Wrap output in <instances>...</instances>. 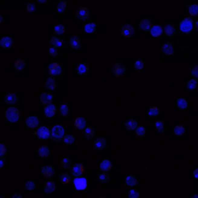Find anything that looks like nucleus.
<instances>
[{
    "label": "nucleus",
    "instance_id": "f257e3e1",
    "mask_svg": "<svg viewBox=\"0 0 198 198\" xmlns=\"http://www.w3.org/2000/svg\"><path fill=\"white\" fill-rule=\"evenodd\" d=\"M64 128L62 126H54L51 131V139L55 142H60L64 138Z\"/></svg>",
    "mask_w": 198,
    "mask_h": 198
},
{
    "label": "nucleus",
    "instance_id": "f03ea898",
    "mask_svg": "<svg viewBox=\"0 0 198 198\" xmlns=\"http://www.w3.org/2000/svg\"><path fill=\"white\" fill-rule=\"evenodd\" d=\"M7 119L11 123H15L18 121L20 115L18 109L15 107L8 108L5 113Z\"/></svg>",
    "mask_w": 198,
    "mask_h": 198
},
{
    "label": "nucleus",
    "instance_id": "7ed1b4c3",
    "mask_svg": "<svg viewBox=\"0 0 198 198\" xmlns=\"http://www.w3.org/2000/svg\"><path fill=\"white\" fill-rule=\"evenodd\" d=\"M51 131L48 127L45 126H41L36 131V135L38 139L41 140H46L49 139L51 137Z\"/></svg>",
    "mask_w": 198,
    "mask_h": 198
},
{
    "label": "nucleus",
    "instance_id": "20e7f679",
    "mask_svg": "<svg viewBox=\"0 0 198 198\" xmlns=\"http://www.w3.org/2000/svg\"><path fill=\"white\" fill-rule=\"evenodd\" d=\"M76 18L81 21H86L89 18V11L87 7H81L76 11Z\"/></svg>",
    "mask_w": 198,
    "mask_h": 198
},
{
    "label": "nucleus",
    "instance_id": "39448f33",
    "mask_svg": "<svg viewBox=\"0 0 198 198\" xmlns=\"http://www.w3.org/2000/svg\"><path fill=\"white\" fill-rule=\"evenodd\" d=\"M193 21L190 17L184 19L180 24L181 31L184 33H189L193 27Z\"/></svg>",
    "mask_w": 198,
    "mask_h": 198
},
{
    "label": "nucleus",
    "instance_id": "423d86ee",
    "mask_svg": "<svg viewBox=\"0 0 198 198\" xmlns=\"http://www.w3.org/2000/svg\"><path fill=\"white\" fill-rule=\"evenodd\" d=\"M48 72L51 76H59L62 73V68L59 63L54 62L48 66Z\"/></svg>",
    "mask_w": 198,
    "mask_h": 198
},
{
    "label": "nucleus",
    "instance_id": "0eeeda50",
    "mask_svg": "<svg viewBox=\"0 0 198 198\" xmlns=\"http://www.w3.org/2000/svg\"><path fill=\"white\" fill-rule=\"evenodd\" d=\"M121 33L125 38H129L133 35L134 28L132 25L130 24H124L121 27Z\"/></svg>",
    "mask_w": 198,
    "mask_h": 198
},
{
    "label": "nucleus",
    "instance_id": "6e6552de",
    "mask_svg": "<svg viewBox=\"0 0 198 198\" xmlns=\"http://www.w3.org/2000/svg\"><path fill=\"white\" fill-rule=\"evenodd\" d=\"M40 121L38 117L35 116H30L26 120V126L29 129H36L39 125Z\"/></svg>",
    "mask_w": 198,
    "mask_h": 198
},
{
    "label": "nucleus",
    "instance_id": "1a4fd4ad",
    "mask_svg": "<svg viewBox=\"0 0 198 198\" xmlns=\"http://www.w3.org/2000/svg\"><path fill=\"white\" fill-rule=\"evenodd\" d=\"M56 113V107L53 103L47 105L44 108V115L47 118H51L54 117Z\"/></svg>",
    "mask_w": 198,
    "mask_h": 198
},
{
    "label": "nucleus",
    "instance_id": "9d476101",
    "mask_svg": "<svg viewBox=\"0 0 198 198\" xmlns=\"http://www.w3.org/2000/svg\"><path fill=\"white\" fill-rule=\"evenodd\" d=\"M40 100L41 103L44 106L49 105L52 103L54 99V96L49 93L44 92L40 95Z\"/></svg>",
    "mask_w": 198,
    "mask_h": 198
},
{
    "label": "nucleus",
    "instance_id": "9b49d317",
    "mask_svg": "<svg viewBox=\"0 0 198 198\" xmlns=\"http://www.w3.org/2000/svg\"><path fill=\"white\" fill-rule=\"evenodd\" d=\"M18 100V96L15 94L9 93L5 95L4 97V102L8 106H12L16 104Z\"/></svg>",
    "mask_w": 198,
    "mask_h": 198
},
{
    "label": "nucleus",
    "instance_id": "f8f14e48",
    "mask_svg": "<svg viewBox=\"0 0 198 198\" xmlns=\"http://www.w3.org/2000/svg\"><path fill=\"white\" fill-rule=\"evenodd\" d=\"M73 183L77 190H83L87 186V180L85 178H76L74 179Z\"/></svg>",
    "mask_w": 198,
    "mask_h": 198
},
{
    "label": "nucleus",
    "instance_id": "ddd939ff",
    "mask_svg": "<svg viewBox=\"0 0 198 198\" xmlns=\"http://www.w3.org/2000/svg\"><path fill=\"white\" fill-rule=\"evenodd\" d=\"M125 72V67L124 65L116 63L113 67V73L115 76L120 77L124 75Z\"/></svg>",
    "mask_w": 198,
    "mask_h": 198
},
{
    "label": "nucleus",
    "instance_id": "4468645a",
    "mask_svg": "<svg viewBox=\"0 0 198 198\" xmlns=\"http://www.w3.org/2000/svg\"><path fill=\"white\" fill-rule=\"evenodd\" d=\"M87 125V122L85 118L79 117L75 120L74 126L77 130H82L84 129Z\"/></svg>",
    "mask_w": 198,
    "mask_h": 198
},
{
    "label": "nucleus",
    "instance_id": "2eb2a0df",
    "mask_svg": "<svg viewBox=\"0 0 198 198\" xmlns=\"http://www.w3.org/2000/svg\"><path fill=\"white\" fill-rule=\"evenodd\" d=\"M89 67L85 62L80 63L77 65L76 70L77 74L81 75L86 74L89 71Z\"/></svg>",
    "mask_w": 198,
    "mask_h": 198
},
{
    "label": "nucleus",
    "instance_id": "dca6fc26",
    "mask_svg": "<svg viewBox=\"0 0 198 198\" xmlns=\"http://www.w3.org/2000/svg\"><path fill=\"white\" fill-rule=\"evenodd\" d=\"M41 173L44 177H50L53 176L55 174V171L52 166L47 165L42 167L41 169Z\"/></svg>",
    "mask_w": 198,
    "mask_h": 198
},
{
    "label": "nucleus",
    "instance_id": "f3484780",
    "mask_svg": "<svg viewBox=\"0 0 198 198\" xmlns=\"http://www.w3.org/2000/svg\"><path fill=\"white\" fill-rule=\"evenodd\" d=\"M69 45L72 49L77 50L81 47V41L80 39L75 36L70 38L69 40Z\"/></svg>",
    "mask_w": 198,
    "mask_h": 198
},
{
    "label": "nucleus",
    "instance_id": "a211bd4d",
    "mask_svg": "<svg viewBox=\"0 0 198 198\" xmlns=\"http://www.w3.org/2000/svg\"><path fill=\"white\" fill-rule=\"evenodd\" d=\"M13 44L12 39L9 37H4L1 38L0 45L1 47L4 48H9Z\"/></svg>",
    "mask_w": 198,
    "mask_h": 198
},
{
    "label": "nucleus",
    "instance_id": "6ab92c4d",
    "mask_svg": "<svg viewBox=\"0 0 198 198\" xmlns=\"http://www.w3.org/2000/svg\"><path fill=\"white\" fill-rule=\"evenodd\" d=\"M38 154L40 157L43 158H47L50 155V151L48 147L41 146L38 150Z\"/></svg>",
    "mask_w": 198,
    "mask_h": 198
},
{
    "label": "nucleus",
    "instance_id": "aec40b11",
    "mask_svg": "<svg viewBox=\"0 0 198 198\" xmlns=\"http://www.w3.org/2000/svg\"><path fill=\"white\" fill-rule=\"evenodd\" d=\"M56 88V84L54 79L49 77L47 79L45 83V89L49 91L54 90Z\"/></svg>",
    "mask_w": 198,
    "mask_h": 198
},
{
    "label": "nucleus",
    "instance_id": "412c9836",
    "mask_svg": "<svg viewBox=\"0 0 198 198\" xmlns=\"http://www.w3.org/2000/svg\"><path fill=\"white\" fill-rule=\"evenodd\" d=\"M139 26L141 30L144 31H147L151 27V22L149 19L144 18L139 22Z\"/></svg>",
    "mask_w": 198,
    "mask_h": 198
},
{
    "label": "nucleus",
    "instance_id": "4be33fe9",
    "mask_svg": "<svg viewBox=\"0 0 198 198\" xmlns=\"http://www.w3.org/2000/svg\"><path fill=\"white\" fill-rule=\"evenodd\" d=\"M84 171L83 166L81 163L76 164L73 168L72 174L74 176L76 177L80 176L82 174Z\"/></svg>",
    "mask_w": 198,
    "mask_h": 198
},
{
    "label": "nucleus",
    "instance_id": "5701e85b",
    "mask_svg": "<svg viewBox=\"0 0 198 198\" xmlns=\"http://www.w3.org/2000/svg\"><path fill=\"white\" fill-rule=\"evenodd\" d=\"M56 189V184L53 181H48L44 187V192L46 194L52 193Z\"/></svg>",
    "mask_w": 198,
    "mask_h": 198
},
{
    "label": "nucleus",
    "instance_id": "b1692460",
    "mask_svg": "<svg viewBox=\"0 0 198 198\" xmlns=\"http://www.w3.org/2000/svg\"><path fill=\"white\" fill-rule=\"evenodd\" d=\"M138 127V122L136 120L133 118H130L125 123V127L127 131H131L136 129Z\"/></svg>",
    "mask_w": 198,
    "mask_h": 198
},
{
    "label": "nucleus",
    "instance_id": "393cba45",
    "mask_svg": "<svg viewBox=\"0 0 198 198\" xmlns=\"http://www.w3.org/2000/svg\"><path fill=\"white\" fill-rule=\"evenodd\" d=\"M162 51L163 53L167 55H174V49L173 45L171 44L167 43L163 46Z\"/></svg>",
    "mask_w": 198,
    "mask_h": 198
},
{
    "label": "nucleus",
    "instance_id": "a878e982",
    "mask_svg": "<svg viewBox=\"0 0 198 198\" xmlns=\"http://www.w3.org/2000/svg\"><path fill=\"white\" fill-rule=\"evenodd\" d=\"M50 44L52 46L55 48H60L62 47L63 45V41L60 38L53 36L50 40Z\"/></svg>",
    "mask_w": 198,
    "mask_h": 198
},
{
    "label": "nucleus",
    "instance_id": "bb28decb",
    "mask_svg": "<svg viewBox=\"0 0 198 198\" xmlns=\"http://www.w3.org/2000/svg\"><path fill=\"white\" fill-rule=\"evenodd\" d=\"M150 32L153 37H158L161 35L162 33V28L161 26L159 25H154L151 28Z\"/></svg>",
    "mask_w": 198,
    "mask_h": 198
},
{
    "label": "nucleus",
    "instance_id": "cd10ccee",
    "mask_svg": "<svg viewBox=\"0 0 198 198\" xmlns=\"http://www.w3.org/2000/svg\"><path fill=\"white\" fill-rule=\"evenodd\" d=\"M106 140L105 138H100L97 140L94 143L96 149L98 150H102L106 147Z\"/></svg>",
    "mask_w": 198,
    "mask_h": 198
},
{
    "label": "nucleus",
    "instance_id": "c85d7f7f",
    "mask_svg": "<svg viewBox=\"0 0 198 198\" xmlns=\"http://www.w3.org/2000/svg\"><path fill=\"white\" fill-rule=\"evenodd\" d=\"M112 164L111 162L108 160H104L100 163V169L104 171H109L112 168Z\"/></svg>",
    "mask_w": 198,
    "mask_h": 198
},
{
    "label": "nucleus",
    "instance_id": "c756f323",
    "mask_svg": "<svg viewBox=\"0 0 198 198\" xmlns=\"http://www.w3.org/2000/svg\"><path fill=\"white\" fill-rule=\"evenodd\" d=\"M95 131L92 127H88L86 128L84 131V135L88 139H91L95 136Z\"/></svg>",
    "mask_w": 198,
    "mask_h": 198
},
{
    "label": "nucleus",
    "instance_id": "7c9ffc66",
    "mask_svg": "<svg viewBox=\"0 0 198 198\" xmlns=\"http://www.w3.org/2000/svg\"><path fill=\"white\" fill-rule=\"evenodd\" d=\"M14 67L18 71L23 70L25 67V63L23 59H18L15 62Z\"/></svg>",
    "mask_w": 198,
    "mask_h": 198
},
{
    "label": "nucleus",
    "instance_id": "2f4dec72",
    "mask_svg": "<svg viewBox=\"0 0 198 198\" xmlns=\"http://www.w3.org/2000/svg\"><path fill=\"white\" fill-rule=\"evenodd\" d=\"M160 113V110L156 106L151 108L147 112V115L149 117H157Z\"/></svg>",
    "mask_w": 198,
    "mask_h": 198
},
{
    "label": "nucleus",
    "instance_id": "473e14b6",
    "mask_svg": "<svg viewBox=\"0 0 198 198\" xmlns=\"http://www.w3.org/2000/svg\"><path fill=\"white\" fill-rule=\"evenodd\" d=\"M66 31V27L64 25L58 24L55 26L54 28V31L55 34L57 35H62Z\"/></svg>",
    "mask_w": 198,
    "mask_h": 198
},
{
    "label": "nucleus",
    "instance_id": "72a5a7b5",
    "mask_svg": "<svg viewBox=\"0 0 198 198\" xmlns=\"http://www.w3.org/2000/svg\"><path fill=\"white\" fill-rule=\"evenodd\" d=\"M125 182L127 185L133 187L135 186L138 183V181L135 177L129 175L126 178Z\"/></svg>",
    "mask_w": 198,
    "mask_h": 198
},
{
    "label": "nucleus",
    "instance_id": "f704fd0d",
    "mask_svg": "<svg viewBox=\"0 0 198 198\" xmlns=\"http://www.w3.org/2000/svg\"><path fill=\"white\" fill-rule=\"evenodd\" d=\"M96 29V24L95 23H88L84 26V31L88 34H93Z\"/></svg>",
    "mask_w": 198,
    "mask_h": 198
},
{
    "label": "nucleus",
    "instance_id": "c9c22d12",
    "mask_svg": "<svg viewBox=\"0 0 198 198\" xmlns=\"http://www.w3.org/2000/svg\"><path fill=\"white\" fill-rule=\"evenodd\" d=\"M176 103L178 107L182 110H185L188 107V102L186 99L183 98H180L177 99Z\"/></svg>",
    "mask_w": 198,
    "mask_h": 198
},
{
    "label": "nucleus",
    "instance_id": "e433bc0d",
    "mask_svg": "<svg viewBox=\"0 0 198 198\" xmlns=\"http://www.w3.org/2000/svg\"><path fill=\"white\" fill-rule=\"evenodd\" d=\"M67 2L65 1H61L58 4L57 8V12L58 13H63L66 10L67 8Z\"/></svg>",
    "mask_w": 198,
    "mask_h": 198
},
{
    "label": "nucleus",
    "instance_id": "4c0bfd02",
    "mask_svg": "<svg viewBox=\"0 0 198 198\" xmlns=\"http://www.w3.org/2000/svg\"><path fill=\"white\" fill-rule=\"evenodd\" d=\"M154 126L158 132L160 133H163L164 132L165 130L164 124L162 120H157L155 123Z\"/></svg>",
    "mask_w": 198,
    "mask_h": 198
},
{
    "label": "nucleus",
    "instance_id": "58836bf2",
    "mask_svg": "<svg viewBox=\"0 0 198 198\" xmlns=\"http://www.w3.org/2000/svg\"><path fill=\"white\" fill-rule=\"evenodd\" d=\"M164 31L166 35L171 36L174 34L175 28L172 25L167 24L164 27Z\"/></svg>",
    "mask_w": 198,
    "mask_h": 198
},
{
    "label": "nucleus",
    "instance_id": "ea45409f",
    "mask_svg": "<svg viewBox=\"0 0 198 198\" xmlns=\"http://www.w3.org/2000/svg\"><path fill=\"white\" fill-rule=\"evenodd\" d=\"M63 141L66 145L73 144L75 142V137L71 134H68L64 137Z\"/></svg>",
    "mask_w": 198,
    "mask_h": 198
},
{
    "label": "nucleus",
    "instance_id": "a19ab883",
    "mask_svg": "<svg viewBox=\"0 0 198 198\" xmlns=\"http://www.w3.org/2000/svg\"><path fill=\"white\" fill-rule=\"evenodd\" d=\"M185 128L182 125L176 126L174 128V135L177 136H181L185 134Z\"/></svg>",
    "mask_w": 198,
    "mask_h": 198
},
{
    "label": "nucleus",
    "instance_id": "79ce46f5",
    "mask_svg": "<svg viewBox=\"0 0 198 198\" xmlns=\"http://www.w3.org/2000/svg\"><path fill=\"white\" fill-rule=\"evenodd\" d=\"M69 109L68 106L66 104H63L60 106V112L63 117H68L69 115Z\"/></svg>",
    "mask_w": 198,
    "mask_h": 198
},
{
    "label": "nucleus",
    "instance_id": "37998d69",
    "mask_svg": "<svg viewBox=\"0 0 198 198\" xmlns=\"http://www.w3.org/2000/svg\"><path fill=\"white\" fill-rule=\"evenodd\" d=\"M189 12L191 16H197L198 15V5L196 4L190 5L189 8Z\"/></svg>",
    "mask_w": 198,
    "mask_h": 198
},
{
    "label": "nucleus",
    "instance_id": "c03bdc74",
    "mask_svg": "<svg viewBox=\"0 0 198 198\" xmlns=\"http://www.w3.org/2000/svg\"><path fill=\"white\" fill-rule=\"evenodd\" d=\"M146 133V128L145 127L142 126L138 127L135 130V133L138 136L141 137L145 136Z\"/></svg>",
    "mask_w": 198,
    "mask_h": 198
},
{
    "label": "nucleus",
    "instance_id": "a18cd8bd",
    "mask_svg": "<svg viewBox=\"0 0 198 198\" xmlns=\"http://www.w3.org/2000/svg\"><path fill=\"white\" fill-rule=\"evenodd\" d=\"M144 63L142 60H138L134 62V68L135 70L141 71L143 69Z\"/></svg>",
    "mask_w": 198,
    "mask_h": 198
},
{
    "label": "nucleus",
    "instance_id": "49530a36",
    "mask_svg": "<svg viewBox=\"0 0 198 198\" xmlns=\"http://www.w3.org/2000/svg\"><path fill=\"white\" fill-rule=\"evenodd\" d=\"M62 167L64 168H68L71 165V160L69 158H64L61 161Z\"/></svg>",
    "mask_w": 198,
    "mask_h": 198
},
{
    "label": "nucleus",
    "instance_id": "de8ad7c7",
    "mask_svg": "<svg viewBox=\"0 0 198 198\" xmlns=\"http://www.w3.org/2000/svg\"><path fill=\"white\" fill-rule=\"evenodd\" d=\"M60 179L62 183L67 184L70 182L71 178L68 174L65 173L62 174L60 177Z\"/></svg>",
    "mask_w": 198,
    "mask_h": 198
},
{
    "label": "nucleus",
    "instance_id": "09e8293b",
    "mask_svg": "<svg viewBox=\"0 0 198 198\" xmlns=\"http://www.w3.org/2000/svg\"><path fill=\"white\" fill-rule=\"evenodd\" d=\"M196 86H197V81L195 79H192L187 83V88L191 90L195 89Z\"/></svg>",
    "mask_w": 198,
    "mask_h": 198
},
{
    "label": "nucleus",
    "instance_id": "8fccbe9b",
    "mask_svg": "<svg viewBox=\"0 0 198 198\" xmlns=\"http://www.w3.org/2000/svg\"><path fill=\"white\" fill-rule=\"evenodd\" d=\"M35 187V184L32 181H29L26 182L24 185V188L28 191H31Z\"/></svg>",
    "mask_w": 198,
    "mask_h": 198
},
{
    "label": "nucleus",
    "instance_id": "3c124183",
    "mask_svg": "<svg viewBox=\"0 0 198 198\" xmlns=\"http://www.w3.org/2000/svg\"><path fill=\"white\" fill-rule=\"evenodd\" d=\"M128 196L129 198H139L140 193L138 191L131 190L128 193Z\"/></svg>",
    "mask_w": 198,
    "mask_h": 198
},
{
    "label": "nucleus",
    "instance_id": "603ef678",
    "mask_svg": "<svg viewBox=\"0 0 198 198\" xmlns=\"http://www.w3.org/2000/svg\"><path fill=\"white\" fill-rule=\"evenodd\" d=\"M99 179L101 181V182L103 183H105L108 182L109 180V176L106 173H104L101 174L99 176Z\"/></svg>",
    "mask_w": 198,
    "mask_h": 198
},
{
    "label": "nucleus",
    "instance_id": "864d4df0",
    "mask_svg": "<svg viewBox=\"0 0 198 198\" xmlns=\"http://www.w3.org/2000/svg\"><path fill=\"white\" fill-rule=\"evenodd\" d=\"M49 55L52 57H56L58 54V51L56 48L52 47L49 50Z\"/></svg>",
    "mask_w": 198,
    "mask_h": 198
},
{
    "label": "nucleus",
    "instance_id": "5fc2aeb1",
    "mask_svg": "<svg viewBox=\"0 0 198 198\" xmlns=\"http://www.w3.org/2000/svg\"><path fill=\"white\" fill-rule=\"evenodd\" d=\"M35 9V5L34 2H30L26 5V10L28 12H34Z\"/></svg>",
    "mask_w": 198,
    "mask_h": 198
},
{
    "label": "nucleus",
    "instance_id": "6e6d98bb",
    "mask_svg": "<svg viewBox=\"0 0 198 198\" xmlns=\"http://www.w3.org/2000/svg\"><path fill=\"white\" fill-rule=\"evenodd\" d=\"M191 73L194 77L198 78V66H196L193 68L191 71Z\"/></svg>",
    "mask_w": 198,
    "mask_h": 198
},
{
    "label": "nucleus",
    "instance_id": "4d7b16f0",
    "mask_svg": "<svg viewBox=\"0 0 198 198\" xmlns=\"http://www.w3.org/2000/svg\"><path fill=\"white\" fill-rule=\"evenodd\" d=\"M6 147L3 144H1V157L4 156L6 153Z\"/></svg>",
    "mask_w": 198,
    "mask_h": 198
},
{
    "label": "nucleus",
    "instance_id": "13d9d810",
    "mask_svg": "<svg viewBox=\"0 0 198 198\" xmlns=\"http://www.w3.org/2000/svg\"><path fill=\"white\" fill-rule=\"evenodd\" d=\"M193 175L194 177L196 179H198V168L193 171Z\"/></svg>",
    "mask_w": 198,
    "mask_h": 198
},
{
    "label": "nucleus",
    "instance_id": "bf43d9fd",
    "mask_svg": "<svg viewBox=\"0 0 198 198\" xmlns=\"http://www.w3.org/2000/svg\"><path fill=\"white\" fill-rule=\"evenodd\" d=\"M12 198H23L21 195L19 193L15 194L12 196Z\"/></svg>",
    "mask_w": 198,
    "mask_h": 198
},
{
    "label": "nucleus",
    "instance_id": "052dcab7",
    "mask_svg": "<svg viewBox=\"0 0 198 198\" xmlns=\"http://www.w3.org/2000/svg\"><path fill=\"white\" fill-rule=\"evenodd\" d=\"M37 2L40 3H45L47 2V1H42V0H40V1H37Z\"/></svg>",
    "mask_w": 198,
    "mask_h": 198
},
{
    "label": "nucleus",
    "instance_id": "680f3d73",
    "mask_svg": "<svg viewBox=\"0 0 198 198\" xmlns=\"http://www.w3.org/2000/svg\"><path fill=\"white\" fill-rule=\"evenodd\" d=\"M3 21V18L2 15H1V16H0V23L1 24L2 23Z\"/></svg>",
    "mask_w": 198,
    "mask_h": 198
},
{
    "label": "nucleus",
    "instance_id": "e2e57ef3",
    "mask_svg": "<svg viewBox=\"0 0 198 198\" xmlns=\"http://www.w3.org/2000/svg\"><path fill=\"white\" fill-rule=\"evenodd\" d=\"M192 198H198V194H196L193 195Z\"/></svg>",
    "mask_w": 198,
    "mask_h": 198
},
{
    "label": "nucleus",
    "instance_id": "0e129e2a",
    "mask_svg": "<svg viewBox=\"0 0 198 198\" xmlns=\"http://www.w3.org/2000/svg\"><path fill=\"white\" fill-rule=\"evenodd\" d=\"M195 26H196V30H198V21L196 22V24H195Z\"/></svg>",
    "mask_w": 198,
    "mask_h": 198
}]
</instances>
